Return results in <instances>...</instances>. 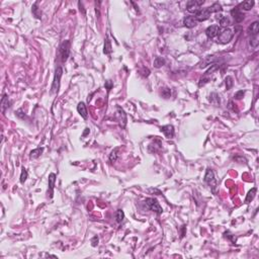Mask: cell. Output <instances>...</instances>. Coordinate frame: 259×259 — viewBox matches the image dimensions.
<instances>
[{
    "mask_svg": "<svg viewBox=\"0 0 259 259\" xmlns=\"http://www.w3.org/2000/svg\"><path fill=\"white\" fill-rule=\"evenodd\" d=\"M104 86H105V88L107 89V91H109L112 87H114V82H112L111 80H106Z\"/></svg>",
    "mask_w": 259,
    "mask_h": 259,
    "instance_id": "obj_35",
    "label": "cell"
},
{
    "mask_svg": "<svg viewBox=\"0 0 259 259\" xmlns=\"http://www.w3.org/2000/svg\"><path fill=\"white\" fill-rule=\"evenodd\" d=\"M244 94H245V90H239V91H237L235 93L234 98L235 99H242V98H243Z\"/></svg>",
    "mask_w": 259,
    "mask_h": 259,
    "instance_id": "obj_34",
    "label": "cell"
},
{
    "mask_svg": "<svg viewBox=\"0 0 259 259\" xmlns=\"http://www.w3.org/2000/svg\"><path fill=\"white\" fill-rule=\"evenodd\" d=\"M112 52V48H111V39H108V36H106L104 39V47H103V53L105 55H109Z\"/></svg>",
    "mask_w": 259,
    "mask_h": 259,
    "instance_id": "obj_20",
    "label": "cell"
},
{
    "mask_svg": "<svg viewBox=\"0 0 259 259\" xmlns=\"http://www.w3.org/2000/svg\"><path fill=\"white\" fill-rule=\"evenodd\" d=\"M234 32L231 28H224L223 31H220L218 35V42L221 44H228L233 39Z\"/></svg>",
    "mask_w": 259,
    "mask_h": 259,
    "instance_id": "obj_5",
    "label": "cell"
},
{
    "mask_svg": "<svg viewBox=\"0 0 259 259\" xmlns=\"http://www.w3.org/2000/svg\"><path fill=\"white\" fill-rule=\"evenodd\" d=\"M205 3V0H189L186 3V9L190 13H197L201 9V6Z\"/></svg>",
    "mask_w": 259,
    "mask_h": 259,
    "instance_id": "obj_7",
    "label": "cell"
},
{
    "mask_svg": "<svg viewBox=\"0 0 259 259\" xmlns=\"http://www.w3.org/2000/svg\"><path fill=\"white\" fill-rule=\"evenodd\" d=\"M118 150H119L118 148H115V149H114V150L111 152V154H109V161H111V162H115V161L118 160Z\"/></svg>",
    "mask_w": 259,
    "mask_h": 259,
    "instance_id": "obj_25",
    "label": "cell"
},
{
    "mask_svg": "<svg viewBox=\"0 0 259 259\" xmlns=\"http://www.w3.org/2000/svg\"><path fill=\"white\" fill-rule=\"evenodd\" d=\"M165 59L162 57H156L154 60V67L156 68H160L163 65H165Z\"/></svg>",
    "mask_w": 259,
    "mask_h": 259,
    "instance_id": "obj_27",
    "label": "cell"
},
{
    "mask_svg": "<svg viewBox=\"0 0 259 259\" xmlns=\"http://www.w3.org/2000/svg\"><path fill=\"white\" fill-rule=\"evenodd\" d=\"M38 4H39V2H36L34 5H32V14L35 15V17L36 18H41L42 17V12L41 10H39V8L38 7Z\"/></svg>",
    "mask_w": 259,
    "mask_h": 259,
    "instance_id": "obj_24",
    "label": "cell"
},
{
    "mask_svg": "<svg viewBox=\"0 0 259 259\" xmlns=\"http://www.w3.org/2000/svg\"><path fill=\"white\" fill-rule=\"evenodd\" d=\"M89 133H90V130H89L88 128H86L85 129V132L83 133V135H82V137H86V136H87Z\"/></svg>",
    "mask_w": 259,
    "mask_h": 259,
    "instance_id": "obj_39",
    "label": "cell"
},
{
    "mask_svg": "<svg viewBox=\"0 0 259 259\" xmlns=\"http://www.w3.org/2000/svg\"><path fill=\"white\" fill-rule=\"evenodd\" d=\"M184 234H185V227L183 226V227H182V233H181V237H183L184 236Z\"/></svg>",
    "mask_w": 259,
    "mask_h": 259,
    "instance_id": "obj_41",
    "label": "cell"
},
{
    "mask_svg": "<svg viewBox=\"0 0 259 259\" xmlns=\"http://www.w3.org/2000/svg\"><path fill=\"white\" fill-rule=\"evenodd\" d=\"M56 178L57 175L55 173H51L49 175L48 179V184H49V189H50V197H53V193H54V188H55V183H56Z\"/></svg>",
    "mask_w": 259,
    "mask_h": 259,
    "instance_id": "obj_13",
    "label": "cell"
},
{
    "mask_svg": "<svg viewBox=\"0 0 259 259\" xmlns=\"http://www.w3.org/2000/svg\"><path fill=\"white\" fill-rule=\"evenodd\" d=\"M231 15L234 17L235 21L237 22V24H240V22L243 21L244 17H245L244 13L241 12V8H239V7H236V8L232 9V10H231Z\"/></svg>",
    "mask_w": 259,
    "mask_h": 259,
    "instance_id": "obj_10",
    "label": "cell"
},
{
    "mask_svg": "<svg viewBox=\"0 0 259 259\" xmlns=\"http://www.w3.org/2000/svg\"><path fill=\"white\" fill-rule=\"evenodd\" d=\"M98 241H99V239L97 236H94L93 238L91 239V245H92V247H96L98 245Z\"/></svg>",
    "mask_w": 259,
    "mask_h": 259,
    "instance_id": "obj_36",
    "label": "cell"
},
{
    "mask_svg": "<svg viewBox=\"0 0 259 259\" xmlns=\"http://www.w3.org/2000/svg\"><path fill=\"white\" fill-rule=\"evenodd\" d=\"M117 111H118V114L119 115V122H121V126L122 128L126 127V124H127V115H126V112L124 111L121 106H117Z\"/></svg>",
    "mask_w": 259,
    "mask_h": 259,
    "instance_id": "obj_15",
    "label": "cell"
},
{
    "mask_svg": "<svg viewBox=\"0 0 259 259\" xmlns=\"http://www.w3.org/2000/svg\"><path fill=\"white\" fill-rule=\"evenodd\" d=\"M63 75V68L62 67H57L55 70V75H54V80L52 83V87H51V93L52 94H57L59 89H60V83H61V78Z\"/></svg>",
    "mask_w": 259,
    "mask_h": 259,
    "instance_id": "obj_2",
    "label": "cell"
},
{
    "mask_svg": "<svg viewBox=\"0 0 259 259\" xmlns=\"http://www.w3.org/2000/svg\"><path fill=\"white\" fill-rule=\"evenodd\" d=\"M225 83H226V88H227V90H230L234 85L233 78H232L231 76H227L225 79Z\"/></svg>",
    "mask_w": 259,
    "mask_h": 259,
    "instance_id": "obj_30",
    "label": "cell"
},
{
    "mask_svg": "<svg viewBox=\"0 0 259 259\" xmlns=\"http://www.w3.org/2000/svg\"><path fill=\"white\" fill-rule=\"evenodd\" d=\"M28 171H26V169L22 168L21 174V183L24 184L26 181V179H28Z\"/></svg>",
    "mask_w": 259,
    "mask_h": 259,
    "instance_id": "obj_32",
    "label": "cell"
},
{
    "mask_svg": "<svg viewBox=\"0 0 259 259\" xmlns=\"http://www.w3.org/2000/svg\"><path fill=\"white\" fill-rule=\"evenodd\" d=\"M43 152H44V148H43V147L36 148V149H35V150H32V151L31 152V154H29V158H31V159H36V158H39V156L43 154Z\"/></svg>",
    "mask_w": 259,
    "mask_h": 259,
    "instance_id": "obj_21",
    "label": "cell"
},
{
    "mask_svg": "<svg viewBox=\"0 0 259 259\" xmlns=\"http://www.w3.org/2000/svg\"><path fill=\"white\" fill-rule=\"evenodd\" d=\"M161 95L164 98H169L171 96V89L168 87H164L161 89Z\"/></svg>",
    "mask_w": 259,
    "mask_h": 259,
    "instance_id": "obj_31",
    "label": "cell"
},
{
    "mask_svg": "<svg viewBox=\"0 0 259 259\" xmlns=\"http://www.w3.org/2000/svg\"><path fill=\"white\" fill-rule=\"evenodd\" d=\"M142 75L144 76V77H148L149 75H150V71H149V69L147 68H143V70H142Z\"/></svg>",
    "mask_w": 259,
    "mask_h": 259,
    "instance_id": "obj_38",
    "label": "cell"
},
{
    "mask_svg": "<svg viewBox=\"0 0 259 259\" xmlns=\"http://www.w3.org/2000/svg\"><path fill=\"white\" fill-rule=\"evenodd\" d=\"M241 7L244 10H250V9L254 6V1L253 0H247V1H244L241 3Z\"/></svg>",
    "mask_w": 259,
    "mask_h": 259,
    "instance_id": "obj_23",
    "label": "cell"
},
{
    "mask_svg": "<svg viewBox=\"0 0 259 259\" xmlns=\"http://www.w3.org/2000/svg\"><path fill=\"white\" fill-rule=\"evenodd\" d=\"M16 115H17V117H18L19 118H21V119H24V118H25V114H24V111H22L21 108L18 109V111H16Z\"/></svg>",
    "mask_w": 259,
    "mask_h": 259,
    "instance_id": "obj_37",
    "label": "cell"
},
{
    "mask_svg": "<svg viewBox=\"0 0 259 259\" xmlns=\"http://www.w3.org/2000/svg\"><path fill=\"white\" fill-rule=\"evenodd\" d=\"M145 205H146V207L149 208V210L155 212L157 215H161L162 212H163V208H162L160 204H159L158 201L156 200V198H153V197L146 198Z\"/></svg>",
    "mask_w": 259,
    "mask_h": 259,
    "instance_id": "obj_4",
    "label": "cell"
},
{
    "mask_svg": "<svg viewBox=\"0 0 259 259\" xmlns=\"http://www.w3.org/2000/svg\"><path fill=\"white\" fill-rule=\"evenodd\" d=\"M9 106H10V101L8 99V95L7 94H3L2 98H1V111L4 114L5 111L7 109Z\"/></svg>",
    "mask_w": 259,
    "mask_h": 259,
    "instance_id": "obj_17",
    "label": "cell"
},
{
    "mask_svg": "<svg viewBox=\"0 0 259 259\" xmlns=\"http://www.w3.org/2000/svg\"><path fill=\"white\" fill-rule=\"evenodd\" d=\"M248 32H249V35H251V36H257L259 32V22L254 21L253 24H251V25H249Z\"/></svg>",
    "mask_w": 259,
    "mask_h": 259,
    "instance_id": "obj_16",
    "label": "cell"
},
{
    "mask_svg": "<svg viewBox=\"0 0 259 259\" xmlns=\"http://www.w3.org/2000/svg\"><path fill=\"white\" fill-rule=\"evenodd\" d=\"M212 13L208 11V7L207 8H201L197 13H195V18L197 21H205L207 19L210 18Z\"/></svg>",
    "mask_w": 259,
    "mask_h": 259,
    "instance_id": "obj_8",
    "label": "cell"
},
{
    "mask_svg": "<svg viewBox=\"0 0 259 259\" xmlns=\"http://www.w3.org/2000/svg\"><path fill=\"white\" fill-rule=\"evenodd\" d=\"M219 68H220V65H218V64H212V65L211 66V68L208 69V70L204 74V76H202V77L201 78L200 83H198V86H200V87H201V86H204V85L207 84V83L211 80V75L214 74V72L217 71Z\"/></svg>",
    "mask_w": 259,
    "mask_h": 259,
    "instance_id": "obj_6",
    "label": "cell"
},
{
    "mask_svg": "<svg viewBox=\"0 0 259 259\" xmlns=\"http://www.w3.org/2000/svg\"><path fill=\"white\" fill-rule=\"evenodd\" d=\"M160 131L165 135L166 138L172 139L174 137V127L172 125H166L160 128Z\"/></svg>",
    "mask_w": 259,
    "mask_h": 259,
    "instance_id": "obj_11",
    "label": "cell"
},
{
    "mask_svg": "<svg viewBox=\"0 0 259 259\" xmlns=\"http://www.w3.org/2000/svg\"><path fill=\"white\" fill-rule=\"evenodd\" d=\"M208 11H210L211 13H212V12L218 13V12L222 11V9H223V8H222V5L219 2H215L212 6L208 7Z\"/></svg>",
    "mask_w": 259,
    "mask_h": 259,
    "instance_id": "obj_22",
    "label": "cell"
},
{
    "mask_svg": "<svg viewBox=\"0 0 259 259\" xmlns=\"http://www.w3.org/2000/svg\"><path fill=\"white\" fill-rule=\"evenodd\" d=\"M224 237H225L226 239H228L229 241H231L233 244H235L236 242H237V238H236V237H235V235L232 234L230 231L225 232V233H224Z\"/></svg>",
    "mask_w": 259,
    "mask_h": 259,
    "instance_id": "obj_29",
    "label": "cell"
},
{
    "mask_svg": "<svg viewBox=\"0 0 259 259\" xmlns=\"http://www.w3.org/2000/svg\"><path fill=\"white\" fill-rule=\"evenodd\" d=\"M217 18L219 19V21H220L221 26H223V28H227V26H229L231 24L230 18H229L228 16H224L222 14H219L217 16Z\"/></svg>",
    "mask_w": 259,
    "mask_h": 259,
    "instance_id": "obj_18",
    "label": "cell"
},
{
    "mask_svg": "<svg viewBox=\"0 0 259 259\" xmlns=\"http://www.w3.org/2000/svg\"><path fill=\"white\" fill-rule=\"evenodd\" d=\"M205 182L207 183L208 185H210V187L212 189V193L216 194L217 193V188H218V182H217V179L215 177V173L214 171L212 170L211 168H208L207 171H205V178H204Z\"/></svg>",
    "mask_w": 259,
    "mask_h": 259,
    "instance_id": "obj_1",
    "label": "cell"
},
{
    "mask_svg": "<svg viewBox=\"0 0 259 259\" xmlns=\"http://www.w3.org/2000/svg\"><path fill=\"white\" fill-rule=\"evenodd\" d=\"M125 219V212L122 210H118L117 212H115V220L118 224H121Z\"/></svg>",
    "mask_w": 259,
    "mask_h": 259,
    "instance_id": "obj_28",
    "label": "cell"
},
{
    "mask_svg": "<svg viewBox=\"0 0 259 259\" xmlns=\"http://www.w3.org/2000/svg\"><path fill=\"white\" fill-rule=\"evenodd\" d=\"M78 5H79V7H80V11H82L83 14H85V10H84V8H83L82 3H81V2H79V3H78Z\"/></svg>",
    "mask_w": 259,
    "mask_h": 259,
    "instance_id": "obj_40",
    "label": "cell"
},
{
    "mask_svg": "<svg viewBox=\"0 0 259 259\" xmlns=\"http://www.w3.org/2000/svg\"><path fill=\"white\" fill-rule=\"evenodd\" d=\"M197 18H195V16H192V15H188V16H185L184 19H183V24L185 28H194L195 25L197 24Z\"/></svg>",
    "mask_w": 259,
    "mask_h": 259,
    "instance_id": "obj_12",
    "label": "cell"
},
{
    "mask_svg": "<svg viewBox=\"0 0 259 259\" xmlns=\"http://www.w3.org/2000/svg\"><path fill=\"white\" fill-rule=\"evenodd\" d=\"M256 192H257V188L256 187H253L251 189V190H249L248 194L246 195V198H245V204L248 205L250 204V202L254 200L255 195H256Z\"/></svg>",
    "mask_w": 259,
    "mask_h": 259,
    "instance_id": "obj_19",
    "label": "cell"
},
{
    "mask_svg": "<svg viewBox=\"0 0 259 259\" xmlns=\"http://www.w3.org/2000/svg\"><path fill=\"white\" fill-rule=\"evenodd\" d=\"M70 48H71V43L68 39L62 42V44L60 45L59 54H60V59H61V61L63 63L67 61L69 56H70Z\"/></svg>",
    "mask_w": 259,
    "mask_h": 259,
    "instance_id": "obj_3",
    "label": "cell"
},
{
    "mask_svg": "<svg viewBox=\"0 0 259 259\" xmlns=\"http://www.w3.org/2000/svg\"><path fill=\"white\" fill-rule=\"evenodd\" d=\"M210 102L215 105H219L220 104V96H219L217 93H212L210 95Z\"/></svg>",
    "mask_w": 259,
    "mask_h": 259,
    "instance_id": "obj_26",
    "label": "cell"
},
{
    "mask_svg": "<svg viewBox=\"0 0 259 259\" xmlns=\"http://www.w3.org/2000/svg\"><path fill=\"white\" fill-rule=\"evenodd\" d=\"M220 26L217 25V24H212L210 25L208 28L205 29V35L208 39H212L215 38V36H217L219 35V32H220Z\"/></svg>",
    "mask_w": 259,
    "mask_h": 259,
    "instance_id": "obj_9",
    "label": "cell"
},
{
    "mask_svg": "<svg viewBox=\"0 0 259 259\" xmlns=\"http://www.w3.org/2000/svg\"><path fill=\"white\" fill-rule=\"evenodd\" d=\"M259 44V41H258V36H251L250 39V45L252 48H257V46Z\"/></svg>",
    "mask_w": 259,
    "mask_h": 259,
    "instance_id": "obj_33",
    "label": "cell"
},
{
    "mask_svg": "<svg viewBox=\"0 0 259 259\" xmlns=\"http://www.w3.org/2000/svg\"><path fill=\"white\" fill-rule=\"evenodd\" d=\"M77 111L78 114L81 115V117L86 119L88 118V112H87V107H86V105L84 102H79L78 105H77Z\"/></svg>",
    "mask_w": 259,
    "mask_h": 259,
    "instance_id": "obj_14",
    "label": "cell"
}]
</instances>
